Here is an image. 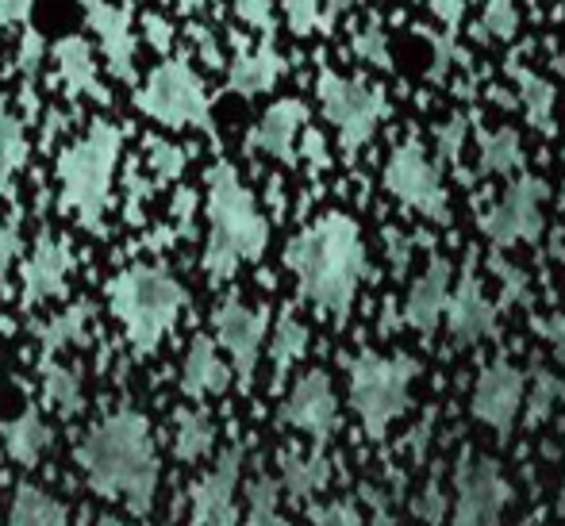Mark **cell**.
<instances>
[{"mask_svg": "<svg viewBox=\"0 0 565 526\" xmlns=\"http://www.w3.org/2000/svg\"><path fill=\"white\" fill-rule=\"evenodd\" d=\"M77 469L97 496L124 504L127 512L147 515L162 481V461L150 419L135 408H119L97 419L77 438Z\"/></svg>", "mask_w": 565, "mask_h": 526, "instance_id": "1", "label": "cell"}, {"mask_svg": "<svg viewBox=\"0 0 565 526\" xmlns=\"http://www.w3.org/2000/svg\"><path fill=\"white\" fill-rule=\"evenodd\" d=\"M285 266L297 277L300 297L320 315H331L339 323L350 315L358 289L370 273L362 230L347 212H328L308 223L300 235H292L285 246Z\"/></svg>", "mask_w": 565, "mask_h": 526, "instance_id": "2", "label": "cell"}, {"mask_svg": "<svg viewBox=\"0 0 565 526\" xmlns=\"http://www.w3.org/2000/svg\"><path fill=\"white\" fill-rule=\"evenodd\" d=\"M209 243H204V273L212 285H224L238 273V266L258 261L269 246V219L262 215L254 193L243 185L231 162H216L209 170Z\"/></svg>", "mask_w": 565, "mask_h": 526, "instance_id": "3", "label": "cell"}, {"mask_svg": "<svg viewBox=\"0 0 565 526\" xmlns=\"http://www.w3.org/2000/svg\"><path fill=\"white\" fill-rule=\"evenodd\" d=\"M119 154H124V131L108 119H97L54 162L62 212H70L85 230H97V235H105V212L113 204Z\"/></svg>", "mask_w": 565, "mask_h": 526, "instance_id": "4", "label": "cell"}, {"mask_svg": "<svg viewBox=\"0 0 565 526\" xmlns=\"http://www.w3.org/2000/svg\"><path fill=\"white\" fill-rule=\"evenodd\" d=\"M189 304V292L166 266H127L108 281V308L116 323L124 326L135 354H154L166 334L178 326L181 312Z\"/></svg>", "mask_w": 565, "mask_h": 526, "instance_id": "5", "label": "cell"}, {"mask_svg": "<svg viewBox=\"0 0 565 526\" xmlns=\"http://www.w3.org/2000/svg\"><path fill=\"white\" fill-rule=\"evenodd\" d=\"M350 408L362 422L365 438L381 442L396 419L412 408V385L419 377V362L408 354H373L362 350L350 357Z\"/></svg>", "mask_w": 565, "mask_h": 526, "instance_id": "6", "label": "cell"}, {"mask_svg": "<svg viewBox=\"0 0 565 526\" xmlns=\"http://www.w3.org/2000/svg\"><path fill=\"white\" fill-rule=\"evenodd\" d=\"M135 108L154 124L170 127V131H204L216 135V119H212V100L204 89L201 74L189 66V58H162L142 85L135 89Z\"/></svg>", "mask_w": 565, "mask_h": 526, "instance_id": "7", "label": "cell"}, {"mask_svg": "<svg viewBox=\"0 0 565 526\" xmlns=\"http://www.w3.org/2000/svg\"><path fill=\"white\" fill-rule=\"evenodd\" d=\"M316 97H320V108H323V116H328V124L335 127L342 154L347 158H358V150L370 147L381 119L388 116L385 93L365 82H354V77H342L328 66L316 77Z\"/></svg>", "mask_w": 565, "mask_h": 526, "instance_id": "8", "label": "cell"}, {"mask_svg": "<svg viewBox=\"0 0 565 526\" xmlns=\"http://www.w3.org/2000/svg\"><path fill=\"white\" fill-rule=\"evenodd\" d=\"M385 189L408 212H419L431 223H450V196H447V185H443V173L416 139H404L401 147L388 154Z\"/></svg>", "mask_w": 565, "mask_h": 526, "instance_id": "9", "label": "cell"}, {"mask_svg": "<svg viewBox=\"0 0 565 526\" xmlns=\"http://www.w3.org/2000/svg\"><path fill=\"white\" fill-rule=\"evenodd\" d=\"M512 500V484L489 453H461L454 469V515L450 526H500Z\"/></svg>", "mask_w": 565, "mask_h": 526, "instance_id": "10", "label": "cell"}, {"mask_svg": "<svg viewBox=\"0 0 565 526\" xmlns=\"http://www.w3.org/2000/svg\"><path fill=\"white\" fill-rule=\"evenodd\" d=\"M266 326H269L266 308L246 304V300H238V297H227L224 304H216V312H212L216 346H224L231 377L238 380V388L254 385L262 350H266Z\"/></svg>", "mask_w": 565, "mask_h": 526, "instance_id": "11", "label": "cell"}, {"mask_svg": "<svg viewBox=\"0 0 565 526\" xmlns=\"http://www.w3.org/2000/svg\"><path fill=\"white\" fill-rule=\"evenodd\" d=\"M543 204H546V181L520 173L512 185L500 193V201L481 215V230L497 250H508L515 243H535L543 235L546 219H543Z\"/></svg>", "mask_w": 565, "mask_h": 526, "instance_id": "12", "label": "cell"}, {"mask_svg": "<svg viewBox=\"0 0 565 526\" xmlns=\"http://www.w3.org/2000/svg\"><path fill=\"white\" fill-rule=\"evenodd\" d=\"M523 393H527L523 369L508 362V357H497V362H489L477 373L469 411H473V419L484 422L497 438H512L515 422L523 416Z\"/></svg>", "mask_w": 565, "mask_h": 526, "instance_id": "13", "label": "cell"}, {"mask_svg": "<svg viewBox=\"0 0 565 526\" xmlns=\"http://www.w3.org/2000/svg\"><path fill=\"white\" fill-rule=\"evenodd\" d=\"M277 419L289 430H300L308 434L316 446H328L339 430V396L335 385L323 369H308L292 380L289 396L281 400V411Z\"/></svg>", "mask_w": 565, "mask_h": 526, "instance_id": "14", "label": "cell"}, {"mask_svg": "<svg viewBox=\"0 0 565 526\" xmlns=\"http://www.w3.org/2000/svg\"><path fill=\"white\" fill-rule=\"evenodd\" d=\"M238 473H243V450L227 446L216 465L196 476L189 489L193 526H238Z\"/></svg>", "mask_w": 565, "mask_h": 526, "instance_id": "15", "label": "cell"}, {"mask_svg": "<svg viewBox=\"0 0 565 526\" xmlns=\"http://www.w3.org/2000/svg\"><path fill=\"white\" fill-rule=\"evenodd\" d=\"M70 273H74V246H70V238L54 235V230H43L20 266L23 304L35 308V304H46V300L66 297Z\"/></svg>", "mask_w": 565, "mask_h": 526, "instance_id": "16", "label": "cell"}, {"mask_svg": "<svg viewBox=\"0 0 565 526\" xmlns=\"http://www.w3.org/2000/svg\"><path fill=\"white\" fill-rule=\"evenodd\" d=\"M85 12V23L97 31L105 66L116 82L135 77V31H131V4H113V0H77Z\"/></svg>", "mask_w": 565, "mask_h": 526, "instance_id": "17", "label": "cell"}, {"mask_svg": "<svg viewBox=\"0 0 565 526\" xmlns=\"http://www.w3.org/2000/svg\"><path fill=\"white\" fill-rule=\"evenodd\" d=\"M447 331L458 346H477V342L497 334V304L484 297L481 281L473 273V258L466 261V273H461L458 289L447 300Z\"/></svg>", "mask_w": 565, "mask_h": 526, "instance_id": "18", "label": "cell"}, {"mask_svg": "<svg viewBox=\"0 0 565 526\" xmlns=\"http://www.w3.org/2000/svg\"><path fill=\"white\" fill-rule=\"evenodd\" d=\"M308 127V105L297 97H285L277 105L266 108V116L258 119V127L250 131L246 147L258 150V154L274 158L281 165H297V142H300V131Z\"/></svg>", "mask_w": 565, "mask_h": 526, "instance_id": "19", "label": "cell"}, {"mask_svg": "<svg viewBox=\"0 0 565 526\" xmlns=\"http://www.w3.org/2000/svg\"><path fill=\"white\" fill-rule=\"evenodd\" d=\"M447 300H450V261L431 258V266L412 281L408 297H404V308H401L404 326H412L416 334L431 339V334L439 331L443 315H447Z\"/></svg>", "mask_w": 565, "mask_h": 526, "instance_id": "20", "label": "cell"}, {"mask_svg": "<svg viewBox=\"0 0 565 526\" xmlns=\"http://www.w3.org/2000/svg\"><path fill=\"white\" fill-rule=\"evenodd\" d=\"M285 69H289V62L277 51L274 39H262L258 46H246L243 39H235V58L227 66V89L246 100L262 97V93H269L281 82Z\"/></svg>", "mask_w": 565, "mask_h": 526, "instance_id": "21", "label": "cell"}, {"mask_svg": "<svg viewBox=\"0 0 565 526\" xmlns=\"http://www.w3.org/2000/svg\"><path fill=\"white\" fill-rule=\"evenodd\" d=\"M54 66H58V82L66 89V100H97V105H113V93L100 82L97 74V58H93V43L82 35H62L51 46Z\"/></svg>", "mask_w": 565, "mask_h": 526, "instance_id": "22", "label": "cell"}, {"mask_svg": "<svg viewBox=\"0 0 565 526\" xmlns=\"http://www.w3.org/2000/svg\"><path fill=\"white\" fill-rule=\"evenodd\" d=\"M227 385H231V365L220 357L216 339L196 334L185 350V362H181V393L189 400H209V396L227 393Z\"/></svg>", "mask_w": 565, "mask_h": 526, "instance_id": "23", "label": "cell"}, {"mask_svg": "<svg viewBox=\"0 0 565 526\" xmlns=\"http://www.w3.org/2000/svg\"><path fill=\"white\" fill-rule=\"evenodd\" d=\"M331 476H335V465L323 453V446H312V450H285L277 458V484L289 500H316L320 492H328Z\"/></svg>", "mask_w": 565, "mask_h": 526, "instance_id": "24", "label": "cell"}, {"mask_svg": "<svg viewBox=\"0 0 565 526\" xmlns=\"http://www.w3.org/2000/svg\"><path fill=\"white\" fill-rule=\"evenodd\" d=\"M0 442H4V453L12 465L20 469H35L39 461H43V453L51 450V427H46L43 411L31 404V408H23L15 419L4 422V430H0Z\"/></svg>", "mask_w": 565, "mask_h": 526, "instance_id": "25", "label": "cell"}, {"mask_svg": "<svg viewBox=\"0 0 565 526\" xmlns=\"http://www.w3.org/2000/svg\"><path fill=\"white\" fill-rule=\"evenodd\" d=\"M93 319H97V308H93L89 300H77L66 312L43 319V323H35L31 331H35L39 346H43V357H54L66 346H85L93 334Z\"/></svg>", "mask_w": 565, "mask_h": 526, "instance_id": "26", "label": "cell"}, {"mask_svg": "<svg viewBox=\"0 0 565 526\" xmlns=\"http://www.w3.org/2000/svg\"><path fill=\"white\" fill-rule=\"evenodd\" d=\"M220 430H216V419L209 416V408H178V416H173V453H178V461H185V465H196V461H204L212 453V446H216Z\"/></svg>", "mask_w": 565, "mask_h": 526, "instance_id": "27", "label": "cell"}, {"mask_svg": "<svg viewBox=\"0 0 565 526\" xmlns=\"http://www.w3.org/2000/svg\"><path fill=\"white\" fill-rule=\"evenodd\" d=\"M508 74H512V82L520 85V105H523V116H527V124L535 127V131L543 135H554V105H558V93H554V85L546 82L543 74H535V69H527L523 62H508Z\"/></svg>", "mask_w": 565, "mask_h": 526, "instance_id": "28", "label": "cell"}, {"mask_svg": "<svg viewBox=\"0 0 565 526\" xmlns=\"http://www.w3.org/2000/svg\"><path fill=\"white\" fill-rule=\"evenodd\" d=\"M308 342H312V331L305 326L292 308H285L281 319L274 326V339H269V369H274V388L285 385V377L292 373V365L308 354Z\"/></svg>", "mask_w": 565, "mask_h": 526, "instance_id": "29", "label": "cell"}, {"mask_svg": "<svg viewBox=\"0 0 565 526\" xmlns=\"http://www.w3.org/2000/svg\"><path fill=\"white\" fill-rule=\"evenodd\" d=\"M8 526H70V512L39 484H20L8 504Z\"/></svg>", "mask_w": 565, "mask_h": 526, "instance_id": "30", "label": "cell"}, {"mask_svg": "<svg viewBox=\"0 0 565 526\" xmlns=\"http://www.w3.org/2000/svg\"><path fill=\"white\" fill-rule=\"evenodd\" d=\"M28 131H23V119L15 116L8 97L0 93V196H12L15 173L28 162Z\"/></svg>", "mask_w": 565, "mask_h": 526, "instance_id": "31", "label": "cell"}, {"mask_svg": "<svg viewBox=\"0 0 565 526\" xmlns=\"http://www.w3.org/2000/svg\"><path fill=\"white\" fill-rule=\"evenodd\" d=\"M39 380H43V400L46 408L62 411V416H74L85 404V388H82V373L66 362H54V357H43L39 362Z\"/></svg>", "mask_w": 565, "mask_h": 526, "instance_id": "32", "label": "cell"}, {"mask_svg": "<svg viewBox=\"0 0 565 526\" xmlns=\"http://www.w3.org/2000/svg\"><path fill=\"white\" fill-rule=\"evenodd\" d=\"M527 154H523V139L515 127H497V131L481 135V173L492 178H512L523 170Z\"/></svg>", "mask_w": 565, "mask_h": 526, "instance_id": "33", "label": "cell"}, {"mask_svg": "<svg viewBox=\"0 0 565 526\" xmlns=\"http://www.w3.org/2000/svg\"><path fill=\"white\" fill-rule=\"evenodd\" d=\"M558 404H565V380L558 377V373L535 365V373H531V380H527V393H523V411H527V422H531V427L546 422L554 416V408H558Z\"/></svg>", "mask_w": 565, "mask_h": 526, "instance_id": "34", "label": "cell"}, {"mask_svg": "<svg viewBox=\"0 0 565 526\" xmlns=\"http://www.w3.org/2000/svg\"><path fill=\"white\" fill-rule=\"evenodd\" d=\"M281 484L277 476L269 473H258L246 489V515H243V526H285L281 519Z\"/></svg>", "mask_w": 565, "mask_h": 526, "instance_id": "35", "label": "cell"}, {"mask_svg": "<svg viewBox=\"0 0 565 526\" xmlns=\"http://www.w3.org/2000/svg\"><path fill=\"white\" fill-rule=\"evenodd\" d=\"M43 51H46L43 31H35L31 23H23L20 54H15V69H20V77H23V108H28V116H35V93H31V85H35V77H39V62H43Z\"/></svg>", "mask_w": 565, "mask_h": 526, "instance_id": "36", "label": "cell"}, {"mask_svg": "<svg viewBox=\"0 0 565 526\" xmlns=\"http://www.w3.org/2000/svg\"><path fill=\"white\" fill-rule=\"evenodd\" d=\"M147 165L154 173V185H166V181H178L189 165V150L178 147L170 139H158V135H147Z\"/></svg>", "mask_w": 565, "mask_h": 526, "instance_id": "37", "label": "cell"}, {"mask_svg": "<svg viewBox=\"0 0 565 526\" xmlns=\"http://www.w3.org/2000/svg\"><path fill=\"white\" fill-rule=\"evenodd\" d=\"M412 515H416L424 526H443L450 515V492L443 489L439 476H431V481L424 484V489L416 492V500H412Z\"/></svg>", "mask_w": 565, "mask_h": 526, "instance_id": "38", "label": "cell"}, {"mask_svg": "<svg viewBox=\"0 0 565 526\" xmlns=\"http://www.w3.org/2000/svg\"><path fill=\"white\" fill-rule=\"evenodd\" d=\"M354 54L362 62H370L373 69H393V54H388V35L381 28V20L373 15L362 31L354 35Z\"/></svg>", "mask_w": 565, "mask_h": 526, "instance_id": "39", "label": "cell"}, {"mask_svg": "<svg viewBox=\"0 0 565 526\" xmlns=\"http://www.w3.org/2000/svg\"><path fill=\"white\" fill-rule=\"evenodd\" d=\"M489 266H492V273H497V281H500V297H504V304H527V300H531L527 273H523L515 261H508L504 254H492Z\"/></svg>", "mask_w": 565, "mask_h": 526, "instance_id": "40", "label": "cell"}, {"mask_svg": "<svg viewBox=\"0 0 565 526\" xmlns=\"http://www.w3.org/2000/svg\"><path fill=\"white\" fill-rule=\"evenodd\" d=\"M481 23H484V31H489L492 39H500V43H512L515 31H520V8H515V0H489V4H484Z\"/></svg>", "mask_w": 565, "mask_h": 526, "instance_id": "41", "label": "cell"}, {"mask_svg": "<svg viewBox=\"0 0 565 526\" xmlns=\"http://www.w3.org/2000/svg\"><path fill=\"white\" fill-rule=\"evenodd\" d=\"M469 135V119L466 116H450L435 127V150H439V162L458 165L461 162V147H466Z\"/></svg>", "mask_w": 565, "mask_h": 526, "instance_id": "42", "label": "cell"}, {"mask_svg": "<svg viewBox=\"0 0 565 526\" xmlns=\"http://www.w3.org/2000/svg\"><path fill=\"white\" fill-rule=\"evenodd\" d=\"M454 66H469L466 51H458L450 35H431V69H427V82L443 85Z\"/></svg>", "mask_w": 565, "mask_h": 526, "instance_id": "43", "label": "cell"}, {"mask_svg": "<svg viewBox=\"0 0 565 526\" xmlns=\"http://www.w3.org/2000/svg\"><path fill=\"white\" fill-rule=\"evenodd\" d=\"M285 8V23L297 39L320 31V0H281Z\"/></svg>", "mask_w": 565, "mask_h": 526, "instance_id": "44", "label": "cell"}, {"mask_svg": "<svg viewBox=\"0 0 565 526\" xmlns=\"http://www.w3.org/2000/svg\"><path fill=\"white\" fill-rule=\"evenodd\" d=\"M23 254V230H20V212L0 219V281L12 273V266Z\"/></svg>", "mask_w": 565, "mask_h": 526, "instance_id": "45", "label": "cell"}, {"mask_svg": "<svg viewBox=\"0 0 565 526\" xmlns=\"http://www.w3.org/2000/svg\"><path fill=\"white\" fill-rule=\"evenodd\" d=\"M235 15L254 28L262 39H274L277 35V20H274V4L269 0H235Z\"/></svg>", "mask_w": 565, "mask_h": 526, "instance_id": "46", "label": "cell"}, {"mask_svg": "<svg viewBox=\"0 0 565 526\" xmlns=\"http://www.w3.org/2000/svg\"><path fill=\"white\" fill-rule=\"evenodd\" d=\"M424 243V246H431V238H408L404 230H396V227H385V250H388V266H393V273L396 277H404L408 273V261H412V250Z\"/></svg>", "mask_w": 565, "mask_h": 526, "instance_id": "47", "label": "cell"}, {"mask_svg": "<svg viewBox=\"0 0 565 526\" xmlns=\"http://www.w3.org/2000/svg\"><path fill=\"white\" fill-rule=\"evenodd\" d=\"M193 215H196V193H193V189H178V193H173V204H170L173 238L193 235Z\"/></svg>", "mask_w": 565, "mask_h": 526, "instance_id": "48", "label": "cell"}, {"mask_svg": "<svg viewBox=\"0 0 565 526\" xmlns=\"http://www.w3.org/2000/svg\"><path fill=\"white\" fill-rule=\"evenodd\" d=\"M308 526H365L362 515H358L354 504H347V500H335V504H323L312 512V523Z\"/></svg>", "mask_w": 565, "mask_h": 526, "instance_id": "49", "label": "cell"}, {"mask_svg": "<svg viewBox=\"0 0 565 526\" xmlns=\"http://www.w3.org/2000/svg\"><path fill=\"white\" fill-rule=\"evenodd\" d=\"M142 31H147V43L154 46L162 58H170L173 51V23L162 12H147L142 15Z\"/></svg>", "mask_w": 565, "mask_h": 526, "instance_id": "50", "label": "cell"}, {"mask_svg": "<svg viewBox=\"0 0 565 526\" xmlns=\"http://www.w3.org/2000/svg\"><path fill=\"white\" fill-rule=\"evenodd\" d=\"M297 158H305L312 170H328L331 154H328V142H323V135L312 131V127H305V131H300V142H297Z\"/></svg>", "mask_w": 565, "mask_h": 526, "instance_id": "51", "label": "cell"}, {"mask_svg": "<svg viewBox=\"0 0 565 526\" xmlns=\"http://www.w3.org/2000/svg\"><path fill=\"white\" fill-rule=\"evenodd\" d=\"M535 331L546 339V346L554 350V357H558V365H565V312L562 315H551V319H539Z\"/></svg>", "mask_w": 565, "mask_h": 526, "instance_id": "52", "label": "cell"}, {"mask_svg": "<svg viewBox=\"0 0 565 526\" xmlns=\"http://www.w3.org/2000/svg\"><path fill=\"white\" fill-rule=\"evenodd\" d=\"M431 434H435V411H427L424 422L408 430V458H412V465H419V461H424V453H427V442H431Z\"/></svg>", "mask_w": 565, "mask_h": 526, "instance_id": "53", "label": "cell"}, {"mask_svg": "<svg viewBox=\"0 0 565 526\" xmlns=\"http://www.w3.org/2000/svg\"><path fill=\"white\" fill-rule=\"evenodd\" d=\"M466 4L469 0H431V12H435V20L447 28V35L454 39V31H458V23H461V15H466Z\"/></svg>", "mask_w": 565, "mask_h": 526, "instance_id": "54", "label": "cell"}, {"mask_svg": "<svg viewBox=\"0 0 565 526\" xmlns=\"http://www.w3.org/2000/svg\"><path fill=\"white\" fill-rule=\"evenodd\" d=\"M35 0H0V28H23L31 20Z\"/></svg>", "mask_w": 565, "mask_h": 526, "instance_id": "55", "label": "cell"}, {"mask_svg": "<svg viewBox=\"0 0 565 526\" xmlns=\"http://www.w3.org/2000/svg\"><path fill=\"white\" fill-rule=\"evenodd\" d=\"M189 39H196V46H201V54H204V62H209V66H220L216 39H212L209 31L201 28V23H189Z\"/></svg>", "mask_w": 565, "mask_h": 526, "instance_id": "56", "label": "cell"}, {"mask_svg": "<svg viewBox=\"0 0 565 526\" xmlns=\"http://www.w3.org/2000/svg\"><path fill=\"white\" fill-rule=\"evenodd\" d=\"M354 4H358V0H328V8H320V31H335L339 15L350 12Z\"/></svg>", "mask_w": 565, "mask_h": 526, "instance_id": "57", "label": "cell"}, {"mask_svg": "<svg viewBox=\"0 0 565 526\" xmlns=\"http://www.w3.org/2000/svg\"><path fill=\"white\" fill-rule=\"evenodd\" d=\"M204 4H209V0H178L181 12H201Z\"/></svg>", "mask_w": 565, "mask_h": 526, "instance_id": "58", "label": "cell"}, {"mask_svg": "<svg viewBox=\"0 0 565 526\" xmlns=\"http://www.w3.org/2000/svg\"><path fill=\"white\" fill-rule=\"evenodd\" d=\"M0 331H4V334H8V331H12V319H8L4 312H0Z\"/></svg>", "mask_w": 565, "mask_h": 526, "instance_id": "59", "label": "cell"}, {"mask_svg": "<svg viewBox=\"0 0 565 526\" xmlns=\"http://www.w3.org/2000/svg\"><path fill=\"white\" fill-rule=\"evenodd\" d=\"M554 66H558V74H565V46H562V54H558V62H554Z\"/></svg>", "mask_w": 565, "mask_h": 526, "instance_id": "60", "label": "cell"}, {"mask_svg": "<svg viewBox=\"0 0 565 526\" xmlns=\"http://www.w3.org/2000/svg\"><path fill=\"white\" fill-rule=\"evenodd\" d=\"M562 165H565V154H562ZM562 212H565V173H562Z\"/></svg>", "mask_w": 565, "mask_h": 526, "instance_id": "61", "label": "cell"}]
</instances>
